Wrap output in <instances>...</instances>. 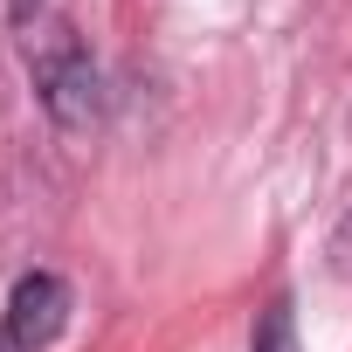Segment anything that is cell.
<instances>
[{"mask_svg":"<svg viewBox=\"0 0 352 352\" xmlns=\"http://www.w3.org/2000/svg\"><path fill=\"white\" fill-rule=\"evenodd\" d=\"M35 90H42V111H49L63 131H90V124L104 118V76H97V63H90L76 42L35 56Z\"/></svg>","mask_w":352,"mask_h":352,"instance_id":"1","label":"cell"},{"mask_svg":"<svg viewBox=\"0 0 352 352\" xmlns=\"http://www.w3.org/2000/svg\"><path fill=\"white\" fill-rule=\"evenodd\" d=\"M69 324V290L49 270H28L8 297V318H0V352H49Z\"/></svg>","mask_w":352,"mask_h":352,"instance_id":"2","label":"cell"},{"mask_svg":"<svg viewBox=\"0 0 352 352\" xmlns=\"http://www.w3.org/2000/svg\"><path fill=\"white\" fill-rule=\"evenodd\" d=\"M249 352H297V311H290V297H270V304H263Z\"/></svg>","mask_w":352,"mask_h":352,"instance_id":"3","label":"cell"}]
</instances>
